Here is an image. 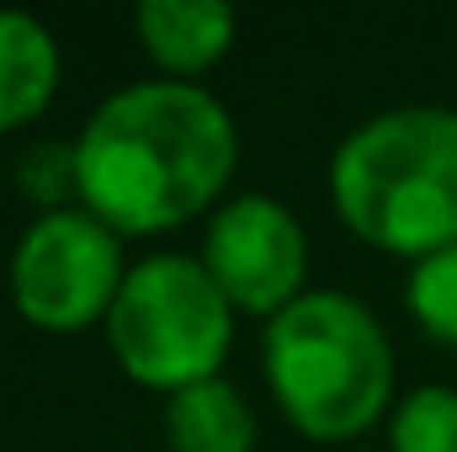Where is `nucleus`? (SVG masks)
<instances>
[{"label":"nucleus","instance_id":"9","mask_svg":"<svg viewBox=\"0 0 457 452\" xmlns=\"http://www.w3.org/2000/svg\"><path fill=\"white\" fill-rule=\"evenodd\" d=\"M165 442L170 452H255V410L228 378L192 383L165 399Z\"/></svg>","mask_w":457,"mask_h":452},{"label":"nucleus","instance_id":"11","mask_svg":"<svg viewBox=\"0 0 457 452\" xmlns=\"http://www.w3.org/2000/svg\"><path fill=\"white\" fill-rule=\"evenodd\" d=\"M404 298H410V314L426 336L457 346V245L436 250V255H420L410 266Z\"/></svg>","mask_w":457,"mask_h":452},{"label":"nucleus","instance_id":"3","mask_svg":"<svg viewBox=\"0 0 457 452\" xmlns=\"http://www.w3.org/2000/svg\"><path fill=\"white\" fill-rule=\"evenodd\" d=\"M266 383L309 442H351L394 405V346L383 320L341 288H309L266 320Z\"/></svg>","mask_w":457,"mask_h":452},{"label":"nucleus","instance_id":"5","mask_svg":"<svg viewBox=\"0 0 457 452\" xmlns=\"http://www.w3.org/2000/svg\"><path fill=\"white\" fill-rule=\"evenodd\" d=\"M122 234L91 208H43L11 250V304L37 331L107 325L122 293Z\"/></svg>","mask_w":457,"mask_h":452},{"label":"nucleus","instance_id":"4","mask_svg":"<svg viewBox=\"0 0 457 452\" xmlns=\"http://www.w3.org/2000/svg\"><path fill=\"white\" fill-rule=\"evenodd\" d=\"M107 346L133 383L170 399L192 383L224 378L234 346V304L208 277L203 255L160 250L128 266L122 293L107 314Z\"/></svg>","mask_w":457,"mask_h":452},{"label":"nucleus","instance_id":"7","mask_svg":"<svg viewBox=\"0 0 457 452\" xmlns=\"http://www.w3.org/2000/svg\"><path fill=\"white\" fill-rule=\"evenodd\" d=\"M234 11L224 0H144L133 11V32L144 54L165 70V80H192L213 70L234 48Z\"/></svg>","mask_w":457,"mask_h":452},{"label":"nucleus","instance_id":"2","mask_svg":"<svg viewBox=\"0 0 457 452\" xmlns=\"http://www.w3.org/2000/svg\"><path fill=\"white\" fill-rule=\"evenodd\" d=\"M330 203L388 255L420 261L457 245V113L388 107L351 128L330 155Z\"/></svg>","mask_w":457,"mask_h":452},{"label":"nucleus","instance_id":"6","mask_svg":"<svg viewBox=\"0 0 457 452\" xmlns=\"http://www.w3.org/2000/svg\"><path fill=\"white\" fill-rule=\"evenodd\" d=\"M203 266L224 288L234 314L277 320L309 288V234L298 213L266 192H245L219 203L203 234Z\"/></svg>","mask_w":457,"mask_h":452},{"label":"nucleus","instance_id":"10","mask_svg":"<svg viewBox=\"0 0 457 452\" xmlns=\"http://www.w3.org/2000/svg\"><path fill=\"white\" fill-rule=\"evenodd\" d=\"M394 452H457V389L420 383L388 415Z\"/></svg>","mask_w":457,"mask_h":452},{"label":"nucleus","instance_id":"8","mask_svg":"<svg viewBox=\"0 0 457 452\" xmlns=\"http://www.w3.org/2000/svg\"><path fill=\"white\" fill-rule=\"evenodd\" d=\"M59 75V38L32 11H0V133L48 113Z\"/></svg>","mask_w":457,"mask_h":452},{"label":"nucleus","instance_id":"1","mask_svg":"<svg viewBox=\"0 0 457 452\" xmlns=\"http://www.w3.org/2000/svg\"><path fill=\"white\" fill-rule=\"evenodd\" d=\"M239 165L228 107L192 80H133L86 117L75 138L80 208L117 234H165L219 213Z\"/></svg>","mask_w":457,"mask_h":452}]
</instances>
